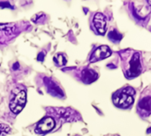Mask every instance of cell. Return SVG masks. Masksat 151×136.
Wrapping results in <instances>:
<instances>
[{
    "instance_id": "10",
    "label": "cell",
    "mask_w": 151,
    "mask_h": 136,
    "mask_svg": "<svg viewBox=\"0 0 151 136\" xmlns=\"http://www.w3.org/2000/svg\"><path fill=\"white\" fill-rule=\"evenodd\" d=\"M54 61H55V63H56L58 65H59V66L64 65H65V63H66V59H65V56L62 55V54H58V55H56V56L54 57Z\"/></svg>"
},
{
    "instance_id": "8",
    "label": "cell",
    "mask_w": 151,
    "mask_h": 136,
    "mask_svg": "<svg viewBox=\"0 0 151 136\" xmlns=\"http://www.w3.org/2000/svg\"><path fill=\"white\" fill-rule=\"evenodd\" d=\"M81 78H82L83 82H85L87 84H89V83H92V82H94L95 81L97 80L98 74H97V73H96L92 69H85V70L82 71Z\"/></svg>"
},
{
    "instance_id": "9",
    "label": "cell",
    "mask_w": 151,
    "mask_h": 136,
    "mask_svg": "<svg viewBox=\"0 0 151 136\" xmlns=\"http://www.w3.org/2000/svg\"><path fill=\"white\" fill-rule=\"evenodd\" d=\"M109 39L111 40L114 42H119L121 39H122V35L119 34L116 29H112L110 33H109Z\"/></svg>"
},
{
    "instance_id": "3",
    "label": "cell",
    "mask_w": 151,
    "mask_h": 136,
    "mask_svg": "<svg viewBox=\"0 0 151 136\" xmlns=\"http://www.w3.org/2000/svg\"><path fill=\"white\" fill-rule=\"evenodd\" d=\"M139 114L143 117H149L151 114V91L146 89L143 91L137 106Z\"/></svg>"
},
{
    "instance_id": "4",
    "label": "cell",
    "mask_w": 151,
    "mask_h": 136,
    "mask_svg": "<svg viewBox=\"0 0 151 136\" xmlns=\"http://www.w3.org/2000/svg\"><path fill=\"white\" fill-rule=\"evenodd\" d=\"M26 102H27L26 92L24 90H19L18 93L15 94L14 97L10 102L11 111L15 114L19 113L23 110V108L26 104Z\"/></svg>"
},
{
    "instance_id": "7",
    "label": "cell",
    "mask_w": 151,
    "mask_h": 136,
    "mask_svg": "<svg viewBox=\"0 0 151 136\" xmlns=\"http://www.w3.org/2000/svg\"><path fill=\"white\" fill-rule=\"evenodd\" d=\"M54 127H55V120L52 118H50V117L43 119L37 125L38 129L40 131H42V132H44V133L52 130L54 128Z\"/></svg>"
},
{
    "instance_id": "1",
    "label": "cell",
    "mask_w": 151,
    "mask_h": 136,
    "mask_svg": "<svg viewBox=\"0 0 151 136\" xmlns=\"http://www.w3.org/2000/svg\"><path fill=\"white\" fill-rule=\"evenodd\" d=\"M122 61V69L127 79H134L139 76L144 69L142 58L139 51L127 50L119 52Z\"/></svg>"
},
{
    "instance_id": "6",
    "label": "cell",
    "mask_w": 151,
    "mask_h": 136,
    "mask_svg": "<svg viewBox=\"0 0 151 136\" xmlns=\"http://www.w3.org/2000/svg\"><path fill=\"white\" fill-rule=\"evenodd\" d=\"M92 23L93 26L95 27V29L96 30V32L100 35H104L106 32V26H107V19L106 17L101 13V12H97L94 15L93 19H92Z\"/></svg>"
},
{
    "instance_id": "13",
    "label": "cell",
    "mask_w": 151,
    "mask_h": 136,
    "mask_svg": "<svg viewBox=\"0 0 151 136\" xmlns=\"http://www.w3.org/2000/svg\"><path fill=\"white\" fill-rule=\"evenodd\" d=\"M114 136H119V135H114Z\"/></svg>"
},
{
    "instance_id": "12",
    "label": "cell",
    "mask_w": 151,
    "mask_h": 136,
    "mask_svg": "<svg viewBox=\"0 0 151 136\" xmlns=\"http://www.w3.org/2000/svg\"><path fill=\"white\" fill-rule=\"evenodd\" d=\"M147 3H148V4H150V5H151V1H148V2H147Z\"/></svg>"
},
{
    "instance_id": "11",
    "label": "cell",
    "mask_w": 151,
    "mask_h": 136,
    "mask_svg": "<svg viewBox=\"0 0 151 136\" xmlns=\"http://www.w3.org/2000/svg\"><path fill=\"white\" fill-rule=\"evenodd\" d=\"M11 128L8 125L5 124H0V136H5L9 132Z\"/></svg>"
},
{
    "instance_id": "2",
    "label": "cell",
    "mask_w": 151,
    "mask_h": 136,
    "mask_svg": "<svg viewBox=\"0 0 151 136\" xmlns=\"http://www.w3.org/2000/svg\"><path fill=\"white\" fill-rule=\"evenodd\" d=\"M135 91L131 87H125L116 91L112 96L113 104L121 109L129 108L134 102Z\"/></svg>"
},
{
    "instance_id": "5",
    "label": "cell",
    "mask_w": 151,
    "mask_h": 136,
    "mask_svg": "<svg viewBox=\"0 0 151 136\" xmlns=\"http://www.w3.org/2000/svg\"><path fill=\"white\" fill-rule=\"evenodd\" d=\"M111 55V50L109 46L107 45H102L99 46L97 49L95 50V51L92 53L89 58L90 63H95L97 61H100L102 59L107 58Z\"/></svg>"
}]
</instances>
